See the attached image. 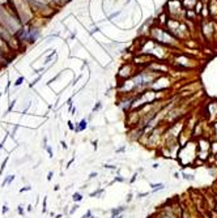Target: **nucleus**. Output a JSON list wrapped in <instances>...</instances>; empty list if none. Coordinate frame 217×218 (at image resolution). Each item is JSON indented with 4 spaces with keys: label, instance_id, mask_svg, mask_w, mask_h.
<instances>
[{
    "label": "nucleus",
    "instance_id": "29",
    "mask_svg": "<svg viewBox=\"0 0 217 218\" xmlns=\"http://www.w3.org/2000/svg\"><path fill=\"white\" fill-rule=\"evenodd\" d=\"M60 145H62V148H63V149H64V150H68V145L65 144L64 141H60Z\"/></svg>",
    "mask_w": 217,
    "mask_h": 218
},
{
    "label": "nucleus",
    "instance_id": "19",
    "mask_svg": "<svg viewBox=\"0 0 217 218\" xmlns=\"http://www.w3.org/2000/svg\"><path fill=\"white\" fill-rule=\"evenodd\" d=\"M101 107H102V103L101 102H97V105H94V107H93V112L99 111V110H101Z\"/></svg>",
    "mask_w": 217,
    "mask_h": 218
},
{
    "label": "nucleus",
    "instance_id": "18",
    "mask_svg": "<svg viewBox=\"0 0 217 218\" xmlns=\"http://www.w3.org/2000/svg\"><path fill=\"white\" fill-rule=\"evenodd\" d=\"M47 141H48V137L47 136H43V139H42V148H43V150L46 149V146H47Z\"/></svg>",
    "mask_w": 217,
    "mask_h": 218
},
{
    "label": "nucleus",
    "instance_id": "13",
    "mask_svg": "<svg viewBox=\"0 0 217 218\" xmlns=\"http://www.w3.org/2000/svg\"><path fill=\"white\" fill-rule=\"evenodd\" d=\"M45 150L47 152V154H48V157H50V158H54V152H52V146H51V145H47Z\"/></svg>",
    "mask_w": 217,
    "mask_h": 218
},
{
    "label": "nucleus",
    "instance_id": "26",
    "mask_svg": "<svg viewBox=\"0 0 217 218\" xmlns=\"http://www.w3.org/2000/svg\"><path fill=\"white\" fill-rule=\"evenodd\" d=\"M73 162H75V157H72V158H71L69 161H68V163H67V166H65V167H67V169H69V167H71V165L73 163Z\"/></svg>",
    "mask_w": 217,
    "mask_h": 218
},
{
    "label": "nucleus",
    "instance_id": "22",
    "mask_svg": "<svg viewBox=\"0 0 217 218\" xmlns=\"http://www.w3.org/2000/svg\"><path fill=\"white\" fill-rule=\"evenodd\" d=\"M52 176H54V171H48V173H47V178H46V179H47V181L52 180Z\"/></svg>",
    "mask_w": 217,
    "mask_h": 218
},
{
    "label": "nucleus",
    "instance_id": "34",
    "mask_svg": "<svg viewBox=\"0 0 217 218\" xmlns=\"http://www.w3.org/2000/svg\"><path fill=\"white\" fill-rule=\"evenodd\" d=\"M90 218H98V217H96V215H92V217H90Z\"/></svg>",
    "mask_w": 217,
    "mask_h": 218
},
{
    "label": "nucleus",
    "instance_id": "16",
    "mask_svg": "<svg viewBox=\"0 0 217 218\" xmlns=\"http://www.w3.org/2000/svg\"><path fill=\"white\" fill-rule=\"evenodd\" d=\"M92 215H93V212H92V210H90V209H88L86 212H85L84 214L81 215V218H90V217H92Z\"/></svg>",
    "mask_w": 217,
    "mask_h": 218
},
{
    "label": "nucleus",
    "instance_id": "15",
    "mask_svg": "<svg viewBox=\"0 0 217 218\" xmlns=\"http://www.w3.org/2000/svg\"><path fill=\"white\" fill-rule=\"evenodd\" d=\"M8 212H9V206H8V205H7V202H5V204H4L3 206H1V214H3V215H5Z\"/></svg>",
    "mask_w": 217,
    "mask_h": 218
},
{
    "label": "nucleus",
    "instance_id": "6",
    "mask_svg": "<svg viewBox=\"0 0 217 218\" xmlns=\"http://www.w3.org/2000/svg\"><path fill=\"white\" fill-rule=\"evenodd\" d=\"M116 181H119V183H124V181H126V178H123V176H122L120 174L118 173V175H116L115 178L113 179V181H110V183H109V186H111V184L116 183Z\"/></svg>",
    "mask_w": 217,
    "mask_h": 218
},
{
    "label": "nucleus",
    "instance_id": "10",
    "mask_svg": "<svg viewBox=\"0 0 217 218\" xmlns=\"http://www.w3.org/2000/svg\"><path fill=\"white\" fill-rule=\"evenodd\" d=\"M79 208H80L79 202H75V204L72 205V208H71V210H69V212H68V214H69V215H72L75 212H77V210H79Z\"/></svg>",
    "mask_w": 217,
    "mask_h": 218
},
{
    "label": "nucleus",
    "instance_id": "25",
    "mask_svg": "<svg viewBox=\"0 0 217 218\" xmlns=\"http://www.w3.org/2000/svg\"><path fill=\"white\" fill-rule=\"evenodd\" d=\"M22 81H24V77H20V79H18L16 82H14V85H16V86L21 85V84H22Z\"/></svg>",
    "mask_w": 217,
    "mask_h": 218
},
{
    "label": "nucleus",
    "instance_id": "17",
    "mask_svg": "<svg viewBox=\"0 0 217 218\" xmlns=\"http://www.w3.org/2000/svg\"><path fill=\"white\" fill-rule=\"evenodd\" d=\"M126 149H127V146H126V145H123V146L118 148V149H115V153H116V154H120V153H124V152H126Z\"/></svg>",
    "mask_w": 217,
    "mask_h": 218
},
{
    "label": "nucleus",
    "instance_id": "9",
    "mask_svg": "<svg viewBox=\"0 0 217 218\" xmlns=\"http://www.w3.org/2000/svg\"><path fill=\"white\" fill-rule=\"evenodd\" d=\"M47 213V196L43 197V202H42V214Z\"/></svg>",
    "mask_w": 217,
    "mask_h": 218
},
{
    "label": "nucleus",
    "instance_id": "28",
    "mask_svg": "<svg viewBox=\"0 0 217 218\" xmlns=\"http://www.w3.org/2000/svg\"><path fill=\"white\" fill-rule=\"evenodd\" d=\"M136 178H137V173L136 174H133L132 175V178H131V180H130V183L132 184V183H135V180H136Z\"/></svg>",
    "mask_w": 217,
    "mask_h": 218
},
{
    "label": "nucleus",
    "instance_id": "33",
    "mask_svg": "<svg viewBox=\"0 0 217 218\" xmlns=\"http://www.w3.org/2000/svg\"><path fill=\"white\" fill-rule=\"evenodd\" d=\"M63 217V214H56L55 215V218H62Z\"/></svg>",
    "mask_w": 217,
    "mask_h": 218
},
{
    "label": "nucleus",
    "instance_id": "24",
    "mask_svg": "<svg viewBox=\"0 0 217 218\" xmlns=\"http://www.w3.org/2000/svg\"><path fill=\"white\" fill-rule=\"evenodd\" d=\"M92 145H93V149L97 150V149H98V140H94V141H92Z\"/></svg>",
    "mask_w": 217,
    "mask_h": 218
},
{
    "label": "nucleus",
    "instance_id": "30",
    "mask_svg": "<svg viewBox=\"0 0 217 218\" xmlns=\"http://www.w3.org/2000/svg\"><path fill=\"white\" fill-rule=\"evenodd\" d=\"M126 200H127V202H130V201L132 200V193H128V196H127V198H126Z\"/></svg>",
    "mask_w": 217,
    "mask_h": 218
},
{
    "label": "nucleus",
    "instance_id": "20",
    "mask_svg": "<svg viewBox=\"0 0 217 218\" xmlns=\"http://www.w3.org/2000/svg\"><path fill=\"white\" fill-rule=\"evenodd\" d=\"M14 103H16V101H12V102L9 103V107H8V110H7V114H5V115H8V114L11 112L12 110H13V107H14Z\"/></svg>",
    "mask_w": 217,
    "mask_h": 218
},
{
    "label": "nucleus",
    "instance_id": "3",
    "mask_svg": "<svg viewBox=\"0 0 217 218\" xmlns=\"http://www.w3.org/2000/svg\"><path fill=\"white\" fill-rule=\"evenodd\" d=\"M105 188H96V190L93 191V192L89 193V197H97V198H102V195L105 193Z\"/></svg>",
    "mask_w": 217,
    "mask_h": 218
},
{
    "label": "nucleus",
    "instance_id": "32",
    "mask_svg": "<svg viewBox=\"0 0 217 218\" xmlns=\"http://www.w3.org/2000/svg\"><path fill=\"white\" fill-rule=\"evenodd\" d=\"M59 190H60V186H59V184H56V186L54 187V191H59Z\"/></svg>",
    "mask_w": 217,
    "mask_h": 218
},
{
    "label": "nucleus",
    "instance_id": "21",
    "mask_svg": "<svg viewBox=\"0 0 217 218\" xmlns=\"http://www.w3.org/2000/svg\"><path fill=\"white\" fill-rule=\"evenodd\" d=\"M97 176H98V173H90L89 176H88V179H89V180H92V179H96Z\"/></svg>",
    "mask_w": 217,
    "mask_h": 218
},
{
    "label": "nucleus",
    "instance_id": "2",
    "mask_svg": "<svg viewBox=\"0 0 217 218\" xmlns=\"http://www.w3.org/2000/svg\"><path fill=\"white\" fill-rule=\"evenodd\" d=\"M126 210H127V206H126V205H120V206L113 208V209L110 210V215L111 217H116V215H119V214H123Z\"/></svg>",
    "mask_w": 217,
    "mask_h": 218
},
{
    "label": "nucleus",
    "instance_id": "31",
    "mask_svg": "<svg viewBox=\"0 0 217 218\" xmlns=\"http://www.w3.org/2000/svg\"><path fill=\"white\" fill-rule=\"evenodd\" d=\"M26 210H28V212H31V210H33V205L29 204V205H28V208H26Z\"/></svg>",
    "mask_w": 217,
    "mask_h": 218
},
{
    "label": "nucleus",
    "instance_id": "27",
    "mask_svg": "<svg viewBox=\"0 0 217 218\" xmlns=\"http://www.w3.org/2000/svg\"><path fill=\"white\" fill-rule=\"evenodd\" d=\"M17 128H18V125H14V127H13V129H12V132H11V136L12 137H14V135H16V131H17Z\"/></svg>",
    "mask_w": 217,
    "mask_h": 218
},
{
    "label": "nucleus",
    "instance_id": "7",
    "mask_svg": "<svg viewBox=\"0 0 217 218\" xmlns=\"http://www.w3.org/2000/svg\"><path fill=\"white\" fill-rule=\"evenodd\" d=\"M8 161H9V156H7L5 158H4L3 163L0 165V176L3 175V173H4V170H5V166H7V163H8Z\"/></svg>",
    "mask_w": 217,
    "mask_h": 218
},
{
    "label": "nucleus",
    "instance_id": "4",
    "mask_svg": "<svg viewBox=\"0 0 217 218\" xmlns=\"http://www.w3.org/2000/svg\"><path fill=\"white\" fill-rule=\"evenodd\" d=\"M16 179V176L14 175H7V176H4V180L1 181V188H4V187H7V186H9V184H12V181Z\"/></svg>",
    "mask_w": 217,
    "mask_h": 218
},
{
    "label": "nucleus",
    "instance_id": "14",
    "mask_svg": "<svg viewBox=\"0 0 217 218\" xmlns=\"http://www.w3.org/2000/svg\"><path fill=\"white\" fill-rule=\"evenodd\" d=\"M29 191H31V186H25V187H21L20 190H18V192L22 193V192H29Z\"/></svg>",
    "mask_w": 217,
    "mask_h": 218
},
{
    "label": "nucleus",
    "instance_id": "12",
    "mask_svg": "<svg viewBox=\"0 0 217 218\" xmlns=\"http://www.w3.org/2000/svg\"><path fill=\"white\" fill-rule=\"evenodd\" d=\"M103 169H106V170H118V167H116V165H109V163H105L103 166Z\"/></svg>",
    "mask_w": 217,
    "mask_h": 218
},
{
    "label": "nucleus",
    "instance_id": "23",
    "mask_svg": "<svg viewBox=\"0 0 217 218\" xmlns=\"http://www.w3.org/2000/svg\"><path fill=\"white\" fill-rule=\"evenodd\" d=\"M68 128H69V131H73L75 129V124H73V122H71V120H68Z\"/></svg>",
    "mask_w": 217,
    "mask_h": 218
},
{
    "label": "nucleus",
    "instance_id": "5",
    "mask_svg": "<svg viewBox=\"0 0 217 218\" xmlns=\"http://www.w3.org/2000/svg\"><path fill=\"white\" fill-rule=\"evenodd\" d=\"M82 198H84V196H82L81 192H75L72 195V201L73 202H80V201H82Z\"/></svg>",
    "mask_w": 217,
    "mask_h": 218
},
{
    "label": "nucleus",
    "instance_id": "8",
    "mask_svg": "<svg viewBox=\"0 0 217 218\" xmlns=\"http://www.w3.org/2000/svg\"><path fill=\"white\" fill-rule=\"evenodd\" d=\"M150 187H153L152 192H157V191L164 190V188H165V186H164V184H162V183H160V184H150Z\"/></svg>",
    "mask_w": 217,
    "mask_h": 218
},
{
    "label": "nucleus",
    "instance_id": "11",
    "mask_svg": "<svg viewBox=\"0 0 217 218\" xmlns=\"http://www.w3.org/2000/svg\"><path fill=\"white\" fill-rule=\"evenodd\" d=\"M17 214H18V215H21V217H24V215H25V209H24V206H22V205H17Z\"/></svg>",
    "mask_w": 217,
    "mask_h": 218
},
{
    "label": "nucleus",
    "instance_id": "1",
    "mask_svg": "<svg viewBox=\"0 0 217 218\" xmlns=\"http://www.w3.org/2000/svg\"><path fill=\"white\" fill-rule=\"evenodd\" d=\"M88 128V119H81L79 123H75V133H80Z\"/></svg>",
    "mask_w": 217,
    "mask_h": 218
}]
</instances>
